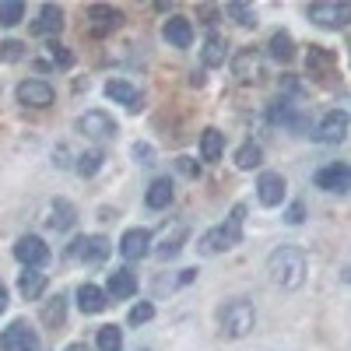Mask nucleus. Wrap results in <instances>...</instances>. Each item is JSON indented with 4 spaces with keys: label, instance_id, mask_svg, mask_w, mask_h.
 <instances>
[{
    "label": "nucleus",
    "instance_id": "nucleus-1",
    "mask_svg": "<svg viewBox=\"0 0 351 351\" xmlns=\"http://www.w3.org/2000/svg\"><path fill=\"white\" fill-rule=\"evenodd\" d=\"M267 274L278 288H299L306 278V253L299 246H278L267 256Z\"/></svg>",
    "mask_w": 351,
    "mask_h": 351
},
{
    "label": "nucleus",
    "instance_id": "nucleus-2",
    "mask_svg": "<svg viewBox=\"0 0 351 351\" xmlns=\"http://www.w3.org/2000/svg\"><path fill=\"white\" fill-rule=\"evenodd\" d=\"M243 221H246V204H236L225 225L204 232L200 243H197V250H200L204 256H215V253H225V250H232V246H239V239H243Z\"/></svg>",
    "mask_w": 351,
    "mask_h": 351
},
{
    "label": "nucleus",
    "instance_id": "nucleus-3",
    "mask_svg": "<svg viewBox=\"0 0 351 351\" xmlns=\"http://www.w3.org/2000/svg\"><path fill=\"white\" fill-rule=\"evenodd\" d=\"M256 324V309L246 302V299H232L218 309V327H221V337H246Z\"/></svg>",
    "mask_w": 351,
    "mask_h": 351
},
{
    "label": "nucleus",
    "instance_id": "nucleus-4",
    "mask_svg": "<svg viewBox=\"0 0 351 351\" xmlns=\"http://www.w3.org/2000/svg\"><path fill=\"white\" fill-rule=\"evenodd\" d=\"M306 14H309L313 25L337 32V28L351 25V0H319V4H309L306 8Z\"/></svg>",
    "mask_w": 351,
    "mask_h": 351
},
{
    "label": "nucleus",
    "instance_id": "nucleus-5",
    "mask_svg": "<svg viewBox=\"0 0 351 351\" xmlns=\"http://www.w3.org/2000/svg\"><path fill=\"white\" fill-rule=\"evenodd\" d=\"M77 130L84 134V137H92V141H112L116 137V120L109 112H102V109H92V112H84V116H77Z\"/></svg>",
    "mask_w": 351,
    "mask_h": 351
},
{
    "label": "nucleus",
    "instance_id": "nucleus-6",
    "mask_svg": "<svg viewBox=\"0 0 351 351\" xmlns=\"http://www.w3.org/2000/svg\"><path fill=\"white\" fill-rule=\"evenodd\" d=\"M0 351H39V334L25 324V319H14V324L0 334Z\"/></svg>",
    "mask_w": 351,
    "mask_h": 351
},
{
    "label": "nucleus",
    "instance_id": "nucleus-7",
    "mask_svg": "<svg viewBox=\"0 0 351 351\" xmlns=\"http://www.w3.org/2000/svg\"><path fill=\"white\" fill-rule=\"evenodd\" d=\"M348 134V112L344 109H330L324 120H319V127L313 130V141L319 144H341Z\"/></svg>",
    "mask_w": 351,
    "mask_h": 351
},
{
    "label": "nucleus",
    "instance_id": "nucleus-8",
    "mask_svg": "<svg viewBox=\"0 0 351 351\" xmlns=\"http://www.w3.org/2000/svg\"><path fill=\"white\" fill-rule=\"evenodd\" d=\"M306 67H309V77H316L319 84H327L330 77H337V56L330 49H324V46H309Z\"/></svg>",
    "mask_w": 351,
    "mask_h": 351
},
{
    "label": "nucleus",
    "instance_id": "nucleus-9",
    "mask_svg": "<svg viewBox=\"0 0 351 351\" xmlns=\"http://www.w3.org/2000/svg\"><path fill=\"white\" fill-rule=\"evenodd\" d=\"M71 256L81 263H102L109 256V239L106 236H81L71 243Z\"/></svg>",
    "mask_w": 351,
    "mask_h": 351
},
{
    "label": "nucleus",
    "instance_id": "nucleus-10",
    "mask_svg": "<svg viewBox=\"0 0 351 351\" xmlns=\"http://www.w3.org/2000/svg\"><path fill=\"white\" fill-rule=\"evenodd\" d=\"M285 193H288V183H285L281 172H263L256 180V197H260L263 208H278L285 200Z\"/></svg>",
    "mask_w": 351,
    "mask_h": 351
},
{
    "label": "nucleus",
    "instance_id": "nucleus-11",
    "mask_svg": "<svg viewBox=\"0 0 351 351\" xmlns=\"http://www.w3.org/2000/svg\"><path fill=\"white\" fill-rule=\"evenodd\" d=\"M120 25H123V14L116 8H106V4L88 8V32H92V36H109Z\"/></svg>",
    "mask_w": 351,
    "mask_h": 351
},
{
    "label": "nucleus",
    "instance_id": "nucleus-12",
    "mask_svg": "<svg viewBox=\"0 0 351 351\" xmlns=\"http://www.w3.org/2000/svg\"><path fill=\"white\" fill-rule=\"evenodd\" d=\"M316 186L319 190H330V193H351V165H327L319 169L316 176Z\"/></svg>",
    "mask_w": 351,
    "mask_h": 351
},
{
    "label": "nucleus",
    "instance_id": "nucleus-13",
    "mask_svg": "<svg viewBox=\"0 0 351 351\" xmlns=\"http://www.w3.org/2000/svg\"><path fill=\"white\" fill-rule=\"evenodd\" d=\"M14 256L25 263V267H43V263L49 260V246L39 236H21L14 243Z\"/></svg>",
    "mask_w": 351,
    "mask_h": 351
},
{
    "label": "nucleus",
    "instance_id": "nucleus-14",
    "mask_svg": "<svg viewBox=\"0 0 351 351\" xmlns=\"http://www.w3.org/2000/svg\"><path fill=\"white\" fill-rule=\"evenodd\" d=\"M18 102L28 109H46L53 102V88L46 81H21L18 84Z\"/></svg>",
    "mask_w": 351,
    "mask_h": 351
},
{
    "label": "nucleus",
    "instance_id": "nucleus-15",
    "mask_svg": "<svg viewBox=\"0 0 351 351\" xmlns=\"http://www.w3.org/2000/svg\"><path fill=\"white\" fill-rule=\"evenodd\" d=\"M162 36H165V43L176 46V49H190V43H193V25H190V18L172 14V18L165 21V28H162Z\"/></svg>",
    "mask_w": 351,
    "mask_h": 351
},
{
    "label": "nucleus",
    "instance_id": "nucleus-16",
    "mask_svg": "<svg viewBox=\"0 0 351 351\" xmlns=\"http://www.w3.org/2000/svg\"><path fill=\"white\" fill-rule=\"evenodd\" d=\"M148 250H152V232H148V228H130V232H123V239H120L123 260H141Z\"/></svg>",
    "mask_w": 351,
    "mask_h": 351
},
{
    "label": "nucleus",
    "instance_id": "nucleus-17",
    "mask_svg": "<svg viewBox=\"0 0 351 351\" xmlns=\"http://www.w3.org/2000/svg\"><path fill=\"white\" fill-rule=\"evenodd\" d=\"M74 221H77V211L71 200H53L46 208V225L53 232H67V228H74Z\"/></svg>",
    "mask_w": 351,
    "mask_h": 351
},
{
    "label": "nucleus",
    "instance_id": "nucleus-18",
    "mask_svg": "<svg viewBox=\"0 0 351 351\" xmlns=\"http://www.w3.org/2000/svg\"><path fill=\"white\" fill-rule=\"evenodd\" d=\"M186 236H190V228H186V221H176L165 236H162V243H158V260H172V256H180V250H183V243H186Z\"/></svg>",
    "mask_w": 351,
    "mask_h": 351
},
{
    "label": "nucleus",
    "instance_id": "nucleus-19",
    "mask_svg": "<svg viewBox=\"0 0 351 351\" xmlns=\"http://www.w3.org/2000/svg\"><path fill=\"white\" fill-rule=\"evenodd\" d=\"M232 74H236L239 81H256V77H260V53H256L253 46L239 49L236 60H232Z\"/></svg>",
    "mask_w": 351,
    "mask_h": 351
},
{
    "label": "nucleus",
    "instance_id": "nucleus-20",
    "mask_svg": "<svg viewBox=\"0 0 351 351\" xmlns=\"http://www.w3.org/2000/svg\"><path fill=\"white\" fill-rule=\"evenodd\" d=\"M77 306H81V313L95 316V313H102V309L109 306V295H106L102 288H95L92 281H84V285L77 288Z\"/></svg>",
    "mask_w": 351,
    "mask_h": 351
},
{
    "label": "nucleus",
    "instance_id": "nucleus-21",
    "mask_svg": "<svg viewBox=\"0 0 351 351\" xmlns=\"http://www.w3.org/2000/svg\"><path fill=\"white\" fill-rule=\"evenodd\" d=\"M60 28H64V11L56 8V4H43L39 8V18L32 25V32L36 36H56Z\"/></svg>",
    "mask_w": 351,
    "mask_h": 351
},
{
    "label": "nucleus",
    "instance_id": "nucleus-22",
    "mask_svg": "<svg viewBox=\"0 0 351 351\" xmlns=\"http://www.w3.org/2000/svg\"><path fill=\"white\" fill-rule=\"evenodd\" d=\"M106 99L127 106L130 112H137V109H141V92H137V88H134L130 81H109V84H106Z\"/></svg>",
    "mask_w": 351,
    "mask_h": 351
},
{
    "label": "nucleus",
    "instance_id": "nucleus-23",
    "mask_svg": "<svg viewBox=\"0 0 351 351\" xmlns=\"http://www.w3.org/2000/svg\"><path fill=\"white\" fill-rule=\"evenodd\" d=\"M137 291V278H134V271H112L109 274V285H106V295L109 299H130Z\"/></svg>",
    "mask_w": 351,
    "mask_h": 351
},
{
    "label": "nucleus",
    "instance_id": "nucleus-24",
    "mask_svg": "<svg viewBox=\"0 0 351 351\" xmlns=\"http://www.w3.org/2000/svg\"><path fill=\"white\" fill-rule=\"evenodd\" d=\"M18 291H21L28 302H36L43 291H46V274H43L39 267H25L21 278H18Z\"/></svg>",
    "mask_w": 351,
    "mask_h": 351
},
{
    "label": "nucleus",
    "instance_id": "nucleus-25",
    "mask_svg": "<svg viewBox=\"0 0 351 351\" xmlns=\"http://www.w3.org/2000/svg\"><path fill=\"white\" fill-rule=\"evenodd\" d=\"M144 204H148L152 211L169 208V204H172V180H169V176H162V180H155V183L148 186V193H144Z\"/></svg>",
    "mask_w": 351,
    "mask_h": 351
},
{
    "label": "nucleus",
    "instance_id": "nucleus-26",
    "mask_svg": "<svg viewBox=\"0 0 351 351\" xmlns=\"http://www.w3.org/2000/svg\"><path fill=\"white\" fill-rule=\"evenodd\" d=\"M221 152H225V134L215 130V127H208V130L200 134V158L204 162H218Z\"/></svg>",
    "mask_w": 351,
    "mask_h": 351
},
{
    "label": "nucleus",
    "instance_id": "nucleus-27",
    "mask_svg": "<svg viewBox=\"0 0 351 351\" xmlns=\"http://www.w3.org/2000/svg\"><path fill=\"white\" fill-rule=\"evenodd\" d=\"M225 53H228V46H225V39L218 36V32H211L208 36V43H204V67H221L225 64Z\"/></svg>",
    "mask_w": 351,
    "mask_h": 351
},
{
    "label": "nucleus",
    "instance_id": "nucleus-28",
    "mask_svg": "<svg viewBox=\"0 0 351 351\" xmlns=\"http://www.w3.org/2000/svg\"><path fill=\"white\" fill-rule=\"evenodd\" d=\"M64 319H67V299L64 295H56V299H49L46 306H43V324L46 327H64Z\"/></svg>",
    "mask_w": 351,
    "mask_h": 351
},
{
    "label": "nucleus",
    "instance_id": "nucleus-29",
    "mask_svg": "<svg viewBox=\"0 0 351 351\" xmlns=\"http://www.w3.org/2000/svg\"><path fill=\"white\" fill-rule=\"evenodd\" d=\"M267 49H271V56H274L278 64H288L291 56H295V39H291L288 32H274V36H271V46H267Z\"/></svg>",
    "mask_w": 351,
    "mask_h": 351
},
{
    "label": "nucleus",
    "instance_id": "nucleus-30",
    "mask_svg": "<svg viewBox=\"0 0 351 351\" xmlns=\"http://www.w3.org/2000/svg\"><path fill=\"white\" fill-rule=\"evenodd\" d=\"M99 351H123V330L116 324L99 327Z\"/></svg>",
    "mask_w": 351,
    "mask_h": 351
},
{
    "label": "nucleus",
    "instance_id": "nucleus-31",
    "mask_svg": "<svg viewBox=\"0 0 351 351\" xmlns=\"http://www.w3.org/2000/svg\"><path fill=\"white\" fill-rule=\"evenodd\" d=\"M263 162V152H260V144H253V141H246L243 148L236 152V165L239 169H256Z\"/></svg>",
    "mask_w": 351,
    "mask_h": 351
},
{
    "label": "nucleus",
    "instance_id": "nucleus-32",
    "mask_svg": "<svg viewBox=\"0 0 351 351\" xmlns=\"http://www.w3.org/2000/svg\"><path fill=\"white\" fill-rule=\"evenodd\" d=\"M225 11H228V18L236 21V25H243V28H256V11L246 8V4H239V0H236V4H228Z\"/></svg>",
    "mask_w": 351,
    "mask_h": 351
},
{
    "label": "nucleus",
    "instance_id": "nucleus-33",
    "mask_svg": "<svg viewBox=\"0 0 351 351\" xmlns=\"http://www.w3.org/2000/svg\"><path fill=\"white\" fill-rule=\"evenodd\" d=\"M21 18H25V4H18V0H4L0 4V25L4 28H14Z\"/></svg>",
    "mask_w": 351,
    "mask_h": 351
},
{
    "label": "nucleus",
    "instance_id": "nucleus-34",
    "mask_svg": "<svg viewBox=\"0 0 351 351\" xmlns=\"http://www.w3.org/2000/svg\"><path fill=\"white\" fill-rule=\"evenodd\" d=\"M99 169H102V152H99V148L77 155V172H81V176H95Z\"/></svg>",
    "mask_w": 351,
    "mask_h": 351
},
{
    "label": "nucleus",
    "instance_id": "nucleus-35",
    "mask_svg": "<svg viewBox=\"0 0 351 351\" xmlns=\"http://www.w3.org/2000/svg\"><path fill=\"white\" fill-rule=\"evenodd\" d=\"M152 316H155V306H152V302H137V306L130 309V316H127V319H130L134 327H141V324H148Z\"/></svg>",
    "mask_w": 351,
    "mask_h": 351
},
{
    "label": "nucleus",
    "instance_id": "nucleus-36",
    "mask_svg": "<svg viewBox=\"0 0 351 351\" xmlns=\"http://www.w3.org/2000/svg\"><path fill=\"white\" fill-rule=\"evenodd\" d=\"M21 49H25V46H21V43H14V39H11V43H0V60H4V64L21 60Z\"/></svg>",
    "mask_w": 351,
    "mask_h": 351
},
{
    "label": "nucleus",
    "instance_id": "nucleus-37",
    "mask_svg": "<svg viewBox=\"0 0 351 351\" xmlns=\"http://www.w3.org/2000/svg\"><path fill=\"white\" fill-rule=\"evenodd\" d=\"M134 158L141 162V165H155V148H152V144H134Z\"/></svg>",
    "mask_w": 351,
    "mask_h": 351
},
{
    "label": "nucleus",
    "instance_id": "nucleus-38",
    "mask_svg": "<svg viewBox=\"0 0 351 351\" xmlns=\"http://www.w3.org/2000/svg\"><path fill=\"white\" fill-rule=\"evenodd\" d=\"M49 56H53V64H60V67H71V53L64 49V46H49Z\"/></svg>",
    "mask_w": 351,
    "mask_h": 351
},
{
    "label": "nucleus",
    "instance_id": "nucleus-39",
    "mask_svg": "<svg viewBox=\"0 0 351 351\" xmlns=\"http://www.w3.org/2000/svg\"><path fill=\"white\" fill-rule=\"evenodd\" d=\"M302 215H306V208H302V204H291V208H288V215H285V221H288V225H299V221H302Z\"/></svg>",
    "mask_w": 351,
    "mask_h": 351
},
{
    "label": "nucleus",
    "instance_id": "nucleus-40",
    "mask_svg": "<svg viewBox=\"0 0 351 351\" xmlns=\"http://www.w3.org/2000/svg\"><path fill=\"white\" fill-rule=\"evenodd\" d=\"M180 169H183L186 176H193V172H197V165H193V158H180Z\"/></svg>",
    "mask_w": 351,
    "mask_h": 351
},
{
    "label": "nucleus",
    "instance_id": "nucleus-41",
    "mask_svg": "<svg viewBox=\"0 0 351 351\" xmlns=\"http://www.w3.org/2000/svg\"><path fill=\"white\" fill-rule=\"evenodd\" d=\"M8 309V288H4V281H0V313Z\"/></svg>",
    "mask_w": 351,
    "mask_h": 351
},
{
    "label": "nucleus",
    "instance_id": "nucleus-42",
    "mask_svg": "<svg viewBox=\"0 0 351 351\" xmlns=\"http://www.w3.org/2000/svg\"><path fill=\"white\" fill-rule=\"evenodd\" d=\"M193 278H197V271H183V274H180V285H190Z\"/></svg>",
    "mask_w": 351,
    "mask_h": 351
},
{
    "label": "nucleus",
    "instance_id": "nucleus-43",
    "mask_svg": "<svg viewBox=\"0 0 351 351\" xmlns=\"http://www.w3.org/2000/svg\"><path fill=\"white\" fill-rule=\"evenodd\" d=\"M64 351H88V344H71V348H64Z\"/></svg>",
    "mask_w": 351,
    "mask_h": 351
},
{
    "label": "nucleus",
    "instance_id": "nucleus-44",
    "mask_svg": "<svg viewBox=\"0 0 351 351\" xmlns=\"http://www.w3.org/2000/svg\"><path fill=\"white\" fill-rule=\"evenodd\" d=\"M341 278H344V281H348V285H351V267H348V271H344V274H341Z\"/></svg>",
    "mask_w": 351,
    "mask_h": 351
}]
</instances>
